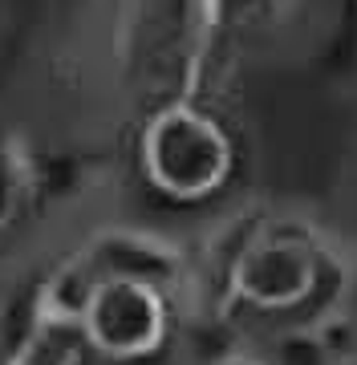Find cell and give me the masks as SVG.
<instances>
[{
  "instance_id": "1",
  "label": "cell",
  "mask_w": 357,
  "mask_h": 365,
  "mask_svg": "<svg viewBox=\"0 0 357 365\" xmlns=\"http://www.w3.org/2000/svg\"><path fill=\"white\" fill-rule=\"evenodd\" d=\"M138 170L171 203H203L236 175V143L212 110L162 102L138 130Z\"/></svg>"
},
{
  "instance_id": "2",
  "label": "cell",
  "mask_w": 357,
  "mask_h": 365,
  "mask_svg": "<svg viewBox=\"0 0 357 365\" xmlns=\"http://www.w3.org/2000/svg\"><path fill=\"white\" fill-rule=\"evenodd\" d=\"M325 252L296 223H256L224 260V297L264 317H289L321 292Z\"/></svg>"
},
{
  "instance_id": "3",
  "label": "cell",
  "mask_w": 357,
  "mask_h": 365,
  "mask_svg": "<svg viewBox=\"0 0 357 365\" xmlns=\"http://www.w3.org/2000/svg\"><path fill=\"white\" fill-rule=\"evenodd\" d=\"M78 321L90 353L110 365H138L167 349L175 329L171 288L155 276L114 272L81 288Z\"/></svg>"
},
{
  "instance_id": "4",
  "label": "cell",
  "mask_w": 357,
  "mask_h": 365,
  "mask_svg": "<svg viewBox=\"0 0 357 365\" xmlns=\"http://www.w3.org/2000/svg\"><path fill=\"white\" fill-rule=\"evenodd\" d=\"M90 341L81 333L78 313L53 300L45 284L21 304L16 325L0 337V365H90Z\"/></svg>"
},
{
  "instance_id": "5",
  "label": "cell",
  "mask_w": 357,
  "mask_h": 365,
  "mask_svg": "<svg viewBox=\"0 0 357 365\" xmlns=\"http://www.w3.org/2000/svg\"><path fill=\"white\" fill-rule=\"evenodd\" d=\"M37 195V170L29 158L25 143L0 126V235L21 227V220L33 207Z\"/></svg>"
}]
</instances>
